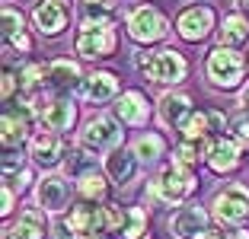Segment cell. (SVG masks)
I'll return each mask as SVG.
<instances>
[{
	"mask_svg": "<svg viewBox=\"0 0 249 239\" xmlns=\"http://www.w3.org/2000/svg\"><path fill=\"white\" fill-rule=\"evenodd\" d=\"M208 210H211L214 223H217L220 230H230V233L246 230L249 226V185H243V182H227L224 188L214 191Z\"/></svg>",
	"mask_w": 249,
	"mask_h": 239,
	"instance_id": "obj_5",
	"label": "cell"
},
{
	"mask_svg": "<svg viewBox=\"0 0 249 239\" xmlns=\"http://www.w3.org/2000/svg\"><path fill=\"white\" fill-rule=\"evenodd\" d=\"M182 140H211V118H208V109H195L189 115V121L179 131Z\"/></svg>",
	"mask_w": 249,
	"mask_h": 239,
	"instance_id": "obj_29",
	"label": "cell"
},
{
	"mask_svg": "<svg viewBox=\"0 0 249 239\" xmlns=\"http://www.w3.org/2000/svg\"><path fill=\"white\" fill-rule=\"evenodd\" d=\"M154 112H157V105L150 102V96L138 86L124 89V93L112 102V115H115L124 128H147L150 118H154Z\"/></svg>",
	"mask_w": 249,
	"mask_h": 239,
	"instance_id": "obj_15",
	"label": "cell"
},
{
	"mask_svg": "<svg viewBox=\"0 0 249 239\" xmlns=\"http://www.w3.org/2000/svg\"><path fill=\"white\" fill-rule=\"evenodd\" d=\"M198 188H201L198 169H189V166H182V163H176V159H169V163H163L157 179L147 182L144 198H150L154 204L173 210V207H185V204L198 195Z\"/></svg>",
	"mask_w": 249,
	"mask_h": 239,
	"instance_id": "obj_1",
	"label": "cell"
},
{
	"mask_svg": "<svg viewBox=\"0 0 249 239\" xmlns=\"http://www.w3.org/2000/svg\"><path fill=\"white\" fill-rule=\"evenodd\" d=\"M236 10H240V13H246V16H249V0H236Z\"/></svg>",
	"mask_w": 249,
	"mask_h": 239,
	"instance_id": "obj_40",
	"label": "cell"
},
{
	"mask_svg": "<svg viewBox=\"0 0 249 239\" xmlns=\"http://www.w3.org/2000/svg\"><path fill=\"white\" fill-rule=\"evenodd\" d=\"M246 58H249V51H246Z\"/></svg>",
	"mask_w": 249,
	"mask_h": 239,
	"instance_id": "obj_43",
	"label": "cell"
},
{
	"mask_svg": "<svg viewBox=\"0 0 249 239\" xmlns=\"http://www.w3.org/2000/svg\"><path fill=\"white\" fill-rule=\"evenodd\" d=\"M83 64L80 58H52L48 61V93L52 96H77L83 86Z\"/></svg>",
	"mask_w": 249,
	"mask_h": 239,
	"instance_id": "obj_18",
	"label": "cell"
},
{
	"mask_svg": "<svg viewBox=\"0 0 249 239\" xmlns=\"http://www.w3.org/2000/svg\"><path fill=\"white\" fill-rule=\"evenodd\" d=\"M217 26H220V16L214 13V7H208V3H189V7H182L176 13V19H173L176 35L189 45H201L211 35H217Z\"/></svg>",
	"mask_w": 249,
	"mask_h": 239,
	"instance_id": "obj_8",
	"label": "cell"
},
{
	"mask_svg": "<svg viewBox=\"0 0 249 239\" xmlns=\"http://www.w3.org/2000/svg\"><path fill=\"white\" fill-rule=\"evenodd\" d=\"M236 105H240V112H246V115H249V83L236 93Z\"/></svg>",
	"mask_w": 249,
	"mask_h": 239,
	"instance_id": "obj_38",
	"label": "cell"
},
{
	"mask_svg": "<svg viewBox=\"0 0 249 239\" xmlns=\"http://www.w3.org/2000/svg\"><path fill=\"white\" fill-rule=\"evenodd\" d=\"M3 51H7V58L10 54H22V61L32 58V51H36V38L29 35V29L19 32L16 38H10V42H3Z\"/></svg>",
	"mask_w": 249,
	"mask_h": 239,
	"instance_id": "obj_31",
	"label": "cell"
},
{
	"mask_svg": "<svg viewBox=\"0 0 249 239\" xmlns=\"http://www.w3.org/2000/svg\"><path fill=\"white\" fill-rule=\"evenodd\" d=\"M38 128H42V109H38V102L16 99L10 105H3V118H0L3 150H26Z\"/></svg>",
	"mask_w": 249,
	"mask_h": 239,
	"instance_id": "obj_3",
	"label": "cell"
},
{
	"mask_svg": "<svg viewBox=\"0 0 249 239\" xmlns=\"http://www.w3.org/2000/svg\"><path fill=\"white\" fill-rule=\"evenodd\" d=\"M16 99H19V70L13 64H7L3 67V105H10Z\"/></svg>",
	"mask_w": 249,
	"mask_h": 239,
	"instance_id": "obj_34",
	"label": "cell"
},
{
	"mask_svg": "<svg viewBox=\"0 0 249 239\" xmlns=\"http://www.w3.org/2000/svg\"><path fill=\"white\" fill-rule=\"evenodd\" d=\"M217 45L224 48H236L243 51L249 45V16L233 10V13H224L220 16V26H217Z\"/></svg>",
	"mask_w": 249,
	"mask_h": 239,
	"instance_id": "obj_25",
	"label": "cell"
},
{
	"mask_svg": "<svg viewBox=\"0 0 249 239\" xmlns=\"http://www.w3.org/2000/svg\"><path fill=\"white\" fill-rule=\"evenodd\" d=\"M169 19L160 7L154 3H138L124 13V35L131 38L138 48H154V45L166 42L169 35Z\"/></svg>",
	"mask_w": 249,
	"mask_h": 239,
	"instance_id": "obj_6",
	"label": "cell"
},
{
	"mask_svg": "<svg viewBox=\"0 0 249 239\" xmlns=\"http://www.w3.org/2000/svg\"><path fill=\"white\" fill-rule=\"evenodd\" d=\"M141 159L134 156L131 147H122V150H112L109 156H103V172L109 175V182L115 188H131V182H138L141 175Z\"/></svg>",
	"mask_w": 249,
	"mask_h": 239,
	"instance_id": "obj_22",
	"label": "cell"
},
{
	"mask_svg": "<svg viewBox=\"0 0 249 239\" xmlns=\"http://www.w3.org/2000/svg\"><path fill=\"white\" fill-rule=\"evenodd\" d=\"M19 99L26 102H38V96L45 93V83H48V61H38V58H26L19 61Z\"/></svg>",
	"mask_w": 249,
	"mask_h": 239,
	"instance_id": "obj_24",
	"label": "cell"
},
{
	"mask_svg": "<svg viewBox=\"0 0 249 239\" xmlns=\"http://www.w3.org/2000/svg\"><path fill=\"white\" fill-rule=\"evenodd\" d=\"M118 239H150V210L141 204H124V223Z\"/></svg>",
	"mask_w": 249,
	"mask_h": 239,
	"instance_id": "obj_27",
	"label": "cell"
},
{
	"mask_svg": "<svg viewBox=\"0 0 249 239\" xmlns=\"http://www.w3.org/2000/svg\"><path fill=\"white\" fill-rule=\"evenodd\" d=\"M3 182H10V185H13L19 195H22V191H29V188H36V185H38V179H36V166L29 163V166L19 169L16 175H3Z\"/></svg>",
	"mask_w": 249,
	"mask_h": 239,
	"instance_id": "obj_33",
	"label": "cell"
},
{
	"mask_svg": "<svg viewBox=\"0 0 249 239\" xmlns=\"http://www.w3.org/2000/svg\"><path fill=\"white\" fill-rule=\"evenodd\" d=\"M195 112L192 105V96L182 93V89H166V93L157 99V121L166 131H182V124L189 121V115Z\"/></svg>",
	"mask_w": 249,
	"mask_h": 239,
	"instance_id": "obj_21",
	"label": "cell"
},
{
	"mask_svg": "<svg viewBox=\"0 0 249 239\" xmlns=\"http://www.w3.org/2000/svg\"><path fill=\"white\" fill-rule=\"evenodd\" d=\"M122 93H124V89H122V77H118L115 70H109V67H96V70L87 73V80H83L77 99H80L83 105L103 109V105H112Z\"/></svg>",
	"mask_w": 249,
	"mask_h": 239,
	"instance_id": "obj_13",
	"label": "cell"
},
{
	"mask_svg": "<svg viewBox=\"0 0 249 239\" xmlns=\"http://www.w3.org/2000/svg\"><path fill=\"white\" fill-rule=\"evenodd\" d=\"M0 239H3V236H0Z\"/></svg>",
	"mask_w": 249,
	"mask_h": 239,
	"instance_id": "obj_44",
	"label": "cell"
},
{
	"mask_svg": "<svg viewBox=\"0 0 249 239\" xmlns=\"http://www.w3.org/2000/svg\"><path fill=\"white\" fill-rule=\"evenodd\" d=\"M112 185L109 175L103 172V166H93L89 172H83L80 179H73V191L77 201H89V204H109L112 201Z\"/></svg>",
	"mask_w": 249,
	"mask_h": 239,
	"instance_id": "obj_23",
	"label": "cell"
},
{
	"mask_svg": "<svg viewBox=\"0 0 249 239\" xmlns=\"http://www.w3.org/2000/svg\"><path fill=\"white\" fill-rule=\"evenodd\" d=\"M208 144H211V140H182L179 137L176 144H173V159L182 163V166H189V169H198L208 156Z\"/></svg>",
	"mask_w": 249,
	"mask_h": 239,
	"instance_id": "obj_28",
	"label": "cell"
},
{
	"mask_svg": "<svg viewBox=\"0 0 249 239\" xmlns=\"http://www.w3.org/2000/svg\"><path fill=\"white\" fill-rule=\"evenodd\" d=\"M205 166L211 169L214 175H220V179L236 175L243 166H246L243 147L236 144L230 134H224V137H211V144H208V156H205Z\"/></svg>",
	"mask_w": 249,
	"mask_h": 239,
	"instance_id": "obj_17",
	"label": "cell"
},
{
	"mask_svg": "<svg viewBox=\"0 0 249 239\" xmlns=\"http://www.w3.org/2000/svg\"><path fill=\"white\" fill-rule=\"evenodd\" d=\"M118 48V32L115 26H93V29H77L73 32V54L80 61H106Z\"/></svg>",
	"mask_w": 249,
	"mask_h": 239,
	"instance_id": "obj_12",
	"label": "cell"
},
{
	"mask_svg": "<svg viewBox=\"0 0 249 239\" xmlns=\"http://www.w3.org/2000/svg\"><path fill=\"white\" fill-rule=\"evenodd\" d=\"M32 198H36V204L45 214L61 217V214L77 201V191H73V182L67 179L64 172H45L42 179H38V185L32 188Z\"/></svg>",
	"mask_w": 249,
	"mask_h": 239,
	"instance_id": "obj_10",
	"label": "cell"
},
{
	"mask_svg": "<svg viewBox=\"0 0 249 239\" xmlns=\"http://www.w3.org/2000/svg\"><path fill=\"white\" fill-rule=\"evenodd\" d=\"M32 159L26 150H3V175H16L19 169H26Z\"/></svg>",
	"mask_w": 249,
	"mask_h": 239,
	"instance_id": "obj_35",
	"label": "cell"
},
{
	"mask_svg": "<svg viewBox=\"0 0 249 239\" xmlns=\"http://www.w3.org/2000/svg\"><path fill=\"white\" fill-rule=\"evenodd\" d=\"M198 239H230V233H224V230H220V226H217V223H214V226H211V230H208V233H205V236H198Z\"/></svg>",
	"mask_w": 249,
	"mask_h": 239,
	"instance_id": "obj_39",
	"label": "cell"
},
{
	"mask_svg": "<svg viewBox=\"0 0 249 239\" xmlns=\"http://www.w3.org/2000/svg\"><path fill=\"white\" fill-rule=\"evenodd\" d=\"M73 3L71 0H36L32 7V26L38 29L42 38H58L71 26Z\"/></svg>",
	"mask_w": 249,
	"mask_h": 239,
	"instance_id": "obj_16",
	"label": "cell"
},
{
	"mask_svg": "<svg viewBox=\"0 0 249 239\" xmlns=\"http://www.w3.org/2000/svg\"><path fill=\"white\" fill-rule=\"evenodd\" d=\"M16 207H19V191H16L10 182H3V185H0V217L10 220L16 214Z\"/></svg>",
	"mask_w": 249,
	"mask_h": 239,
	"instance_id": "obj_32",
	"label": "cell"
},
{
	"mask_svg": "<svg viewBox=\"0 0 249 239\" xmlns=\"http://www.w3.org/2000/svg\"><path fill=\"white\" fill-rule=\"evenodd\" d=\"M211 226H214L211 210L195 201H189L185 207H176L166 220V230L173 239H198V236H205Z\"/></svg>",
	"mask_w": 249,
	"mask_h": 239,
	"instance_id": "obj_14",
	"label": "cell"
},
{
	"mask_svg": "<svg viewBox=\"0 0 249 239\" xmlns=\"http://www.w3.org/2000/svg\"><path fill=\"white\" fill-rule=\"evenodd\" d=\"M0 26H3V42H10V38H16L19 32H26V16L7 3L3 13H0Z\"/></svg>",
	"mask_w": 249,
	"mask_h": 239,
	"instance_id": "obj_30",
	"label": "cell"
},
{
	"mask_svg": "<svg viewBox=\"0 0 249 239\" xmlns=\"http://www.w3.org/2000/svg\"><path fill=\"white\" fill-rule=\"evenodd\" d=\"M67 233L73 239H96L109 233V217H106V204H89V201H73L61 214Z\"/></svg>",
	"mask_w": 249,
	"mask_h": 239,
	"instance_id": "obj_9",
	"label": "cell"
},
{
	"mask_svg": "<svg viewBox=\"0 0 249 239\" xmlns=\"http://www.w3.org/2000/svg\"><path fill=\"white\" fill-rule=\"evenodd\" d=\"M230 137H233L243 150L249 147V115L246 112H240L236 118H230Z\"/></svg>",
	"mask_w": 249,
	"mask_h": 239,
	"instance_id": "obj_36",
	"label": "cell"
},
{
	"mask_svg": "<svg viewBox=\"0 0 249 239\" xmlns=\"http://www.w3.org/2000/svg\"><path fill=\"white\" fill-rule=\"evenodd\" d=\"M52 239H73L71 233H67L64 220H54V223H52Z\"/></svg>",
	"mask_w": 249,
	"mask_h": 239,
	"instance_id": "obj_37",
	"label": "cell"
},
{
	"mask_svg": "<svg viewBox=\"0 0 249 239\" xmlns=\"http://www.w3.org/2000/svg\"><path fill=\"white\" fill-rule=\"evenodd\" d=\"M42 109V128L54 131V134H71L77 128V118H80V109H77V102L73 96H52L48 102L38 105Z\"/></svg>",
	"mask_w": 249,
	"mask_h": 239,
	"instance_id": "obj_20",
	"label": "cell"
},
{
	"mask_svg": "<svg viewBox=\"0 0 249 239\" xmlns=\"http://www.w3.org/2000/svg\"><path fill=\"white\" fill-rule=\"evenodd\" d=\"M131 150H134V156L141 159V166H157V163L169 153V140L163 137L160 131H144V134L131 144Z\"/></svg>",
	"mask_w": 249,
	"mask_h": 239,
	"instance_id": "obj_26",
	"label": "cell"
},
{
	"mask_svg": "<svg viewBox=\"0 0 249 239\" xmlns=\"http://www.w3.org/2000/svg\"><path fill=\"white\" fill-rule=\"evenodd\" d=\"M198 3H205V0H198Z\"/></svg>",
	"mask_w": 249,
	"mask_h": 239,
	"instance_id": "obj_42",
	"label": "cell"
},
{
	"mask_svg": "<svg viewBox=\"0 0 249 239\" xmlns=\"http://www.w3.org/2000/svg\"><path fill=\"white\" fill-rule=\"evenodd\" d=\"M205 80L217 93H240L249 83V58L236 48L214 45L205 54Z\"/></svg>",
	"mask_w": 249,
	"mask_h": 239,
	"instance_id": "obj_2",
	"label": "cell"
},
{
	"mask_svg": "<svg viewBox=\"0 0 249 239\" xmlns=\"http://www.w3.org/2000/svg\"><path fill=\"white\" fill-rule=\"evenodd\" d=\"M141 73H144L150 83H157V86H179V83L189 80L192 64H189V58H185L179 48L160 45V48L150 51V61H147V67Z\"/></svg>",
	"mask_w": 249,
	"mask_h": 239,
	"instance_id": "obj_7",
	"label": "cell"
},
{
	"mask_svg": "<svg viewBox=\"0 0 249 239\" xmlns=\"http://www.w3.org/2000/svg\"><path fill=\"white\" fill-rule=\"evenodd\" d=\"M77 147L89 156H109L112 150L124 147V124L109 112H96L77 131Z\"/></svg>",
	"mask_w": 249,
	"mask_h": 239,
	"instance_id": "obj_4",
	"label": "cell"
},
{
	"mask_svg": "<svg viewBox=\"0 0 249 239\" xmlns=\"http://www.w3.org/2000/svg\"><path fill=\"white\" fill-rule=\"evenodd\" d=\"M96 239H118V236H112V233H103V236H96Z\"/></svg>",
	"mask_w": 249,
	"mask_h": 239,
	"instance_id": "obj_41",
	"label": "cell"
},
{
	"mask_svg": "<svg viewBox=\"0 0 249 239\" xmlns=\"http://www.w3.org/2000/svg\"><path fill=\"white\" fill-rule=\"evenodd\" d=\"M3 239H52V214H45L38 204L19 207L16 220L3 226Z\"/></svg>",
	"mask_w": 249,
	"mask_h": 239,
	"instance_id": "obj_19",
	"label": "cell"
},
{
	"mask_svg": "<svg viewBox=\"0 0 249 239\" xmlns=\"http://www.w3.org/2000/svg\"><path fill=\"white\" fill-rule=\"evenodd\" d=\"M26 153H29L32 166L42 169V172H58V169L67 163V156H71V153H67L64 134H54V131H48V128H38L36 134H32Z\"/></svg>",
	"mask_w": 249,
	"mask_h": 239,
	"instance_id": "obj_11",
	"label": "cell"
}]
</instances>
